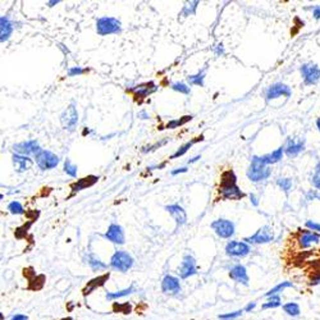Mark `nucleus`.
Returning a JSON list of instances; mask_svg holds the SVG:
<instances>
[{
	"instance_id": "45",
	"label": "nucleus",
	"mask_w": 320,
	"mask_h": 320,
	"mask_svg": "<svg viewBox=\"0 0 320 320\" xmlns=\"http://www.w3.org/2000/svg\"><path fill=\"white\" fill-rule=\"evenodd\" d=\"M310 284H311V286H320V270L314 273V275H312L311 279H310Z\"/></svg>"
},
{
	"instance_id": "35",
	"label": "nucleus",
	"mask_w": 320,
	"mask_h": 320,
	"mask_svg": "<svg viewBox=\"0 0 320 320\" xmlns=\"http://www.w3.org/2000/svg\"><path fill=\"white\" fill-rule=\"evenodd\" d=\"M204 80H205V72L201 71L196 75H192L187 77V81H189L190 85H194V86H200L203 87L204 86Z\"/></svg>"
},
{
	"instance_id": "36",
	"label": "nucleus",
	"mask_w": 320,
	"mask_h": 320,
	"mask_svg": "<svg viewBox=\"0 0 320 320\" xmlns=\"http://www.w3.org/2000/svg\"><path fill=\"white\" fill-rule=\"evenodd\" d=\"M311 185L314 186L315 190L320 191V162H317L314 167V173L311 176V180H310Z\"/></svg>"
},
{
	"instance_id": "29",
	"label": "nucleus",
	"mask_w": 320,
	"mask_h": 320,
	"mask_svg": "<svg viewBox=\"0 0 320 320\" xmlns=\"http://www.w3.org/2000/svg\"><path fill=\"white\" fill-rule=\"evenodd\" d=\"M87 263H89V265L91 266V269L94 272H101V270H105V269L108 268V265H106L105 263H103L99 257H96L92 254H90L89 256H87Z\"/></svg>"
},
{
	"instance_id": "8",
	"label": "nucleus",
	"mask_w": 320,
	"mask_h": 320,
	"mask_svg": "<svg viewBox=\"0 0 320 320\" xmlns=\"http://www.w3.org/2000/svg\"><path fill=\"white\" fill-rule=\"evenodd\" d=\"M36 164L43 171H49V169H54L59 164V156L55 155L54 152L48 151V150H41L36 156Z\"/></svg>"
},
{
	"instance_id": "13",
	"label": "nucleus",
	"mask_w": 320,
	"mask_h": 320,
	"mask_svg": "<svg viewBox=\"0 0 320 320\" xmlns=\"http://www.w3.org/2000/svg\"><path fill=\"white\" fill-rule=\"evenodd\" d=\"M156 90H157L156 83L152 82V81H149V82L141 83V85L131 87V89H128L127 91L133 94V97L136 99V100H142V99H146V97H149L151 94H154Z\"/></svg>"
},
{
	"instance_id": "54",
	"label": "nucleus",
	"mask_w": 320,
	"mask_h": 320,
	"mask_svg": "<svg viewBox=\"0 0 320 320\" xmlns=\"http://www.w3.org/2000/svg\"><path fill=\"white\" fill-rule=\"evenodd\" d=\"M138 117H142V119H147V118H149V115L146 114L145 112H141L140 114H138Z\"/></svg>"
},
{
	"instance_id": "19",
	"label": "nucleus",
	"mask_w": 320,
	"mask_h": 320,
	"mask_svg": "<svg viewBox=\"0 0 320 320\" xmlns=\"http://www.w3.org/2000/svg\"><path fill=\"white\" fill-rule=\"evenodd\" d=\"M229 277H231V279L235 280L236 283H240V284H243L246 287L249 286L250 278L249 274H247V269L243 265H241V264L232 266L231 270H229Z\"/></svg>"
},
{
	"instance_id": "32",
	"label": "nucleus",
	"mask_w": 320,
	"mask_h": 320,
	"mask_svg": "<svg viewBox=\"0 0 320 320\" xmlns=\"http://www.w3.org/2000/svg\"><path fill=\"white\" fill-rule=\"evenodd\" d=\"M190 120H192V115H185V117L180 118V119L169 120V122L166 124V128L167 129L180 128V127H182L183 124H186V123L190 122Z\"/></svg>"
},
{
	"instance_id": "47",
	"label": "nucleus",
	"mask_w": 320,
	"mask_h": 320,
	"mask_svg": "<svg viewBox=\"0 0 320 320\" xmlns=\"http://www.w3.org/2000/svg\"><path fill=\"white\" fill-rule=\"evenodd\" d=\"M311 12H312V17H314L315 20H320V6L312 7Z\"/></svg>"
},
{
	"instance_id": "14",
	"label": "nucleus",
	"mask_w": 320,
	"mask_h": 320,
	"mask_svg": "<svg viewBox=\"0 0 320 320\" xmlns=\"http://www.w3.org/2000/svg\"><path fill=\"white\" fill-rule=\"evenodd\" d=\"M305 147L306 140L303 137H289L287 138L286 145H284V152L288 157H294L301 154Z\"/></svg>"
},
{
	"instance_id": "53",
	"label": "nucleus",
	"mask_w": 320,
	"mask_h": 320,
	"mask_svg": "<svg viewBox=\"0 0 320 320\" xmlns=\"http://www.w3.org/2000/svg\"><path fill=\"white\" fill-rule=\"evenodd\" d=\"M199 159H201V156L200 155H198V156H195V157H192V159H190L189 160V164H192V163H195V162H198Z\"/></svg>"
},
{
	"instance_id": "27",
	"label": "nucleus",
	"mask_w": 320,
	"mask_h": 320,
	"mask_svg": "<svg viewBox=\"0 0 320 320\" xmlns=\"http://www.w3.org/2000/svg\"><path fill=\"white\" fill-rule=\"evenodd\" d=\"M134 291H136V289H134V287L131 286V287H128V288L120 289V291H117V292H106L105 297L108 301H114V300H118V298L126 297V296H128V294L133 293Z\"/></svg>"
},
{
	"instance_id": "41",
	"label": "nucleus",
	"mask_w": 320,
	"mask_h": 320,
	"mask_svg": "<svg viewBox=\"0 0 320 320\" xmlns=\"http://www.w3.org/2000/svg\"><path fill=\"white\" fill-rule=\"evenodd\" d=\"M169 141V138H164V140H162L160 142H156L154 143V145H150V146H145V147H142V152H149V151H154L155 149H159V147H162V146L166 145L167 142Z\"/></svg>"
},
{
	"instance_id": "26",
	"label": "nucleus",
	"mask_w": 320,
	"mask_h": 320,
	"mask_svg": "<svg viewBox=\"0 0 320 320\" xmlns=\"http://www.w3.org/2000/svg\"><path fill=\"white\" fill-rule=\"evenodd\" d=\"M294 284L292 282H289V280H284V282H280L278 283L277 286L273 287L272 289H269L268 292L265 293V297H270V296H275V294H280V292H283L284 289L287 288H293Z\"/></svg>"
},
{
	"instance_id": "55",
	"label": "nucleus",
	"mask_w": 320,
	"mask_h": 320,
	"mask_svg": "<svg viewBox=\"0 0 320 320\" xmlns=\"http://www.w3.org/2000/svg\"><path fill=\"white\" fill-rule=\"evenodd\" d=\"M316 128L320 132V118H316Z\"/></svg>"
},
{
	"instance_id": "48",
	"label": "nucleus",
	"mask_w": 320,
	"mask_h": 320,
	"mask_svg": "<svg viewBox=\"0 0 320 320\" xmlns=\"http://www.w3.org/2000/svg\"><path fill=\"white\" fill-rule=\"evenodd\" d=\"M186 172H187V168H186V167H183V168L176 169V171H172V176H177V175H181V173H186Z\"/></svg>"
},
{
	"instance_id": "21",
	"label": "nucleus",
	"mask_w": 320,
	"mask_h": 320,
	"mask_svg": "<svg viewBox=\"0 0 320 320\" xmlns=\"http://www.w3.org/2000/svg\"><path fill=\"white\" fill-rule=\"evenodd\" d=\"M12 162H13V166H15L16 171H17L18 173H23V172L29 171L32 167V163H34L30 156H25V155L20 154H13Z\"/></svg>"
},
{
	"instance_id": "20",
	"label": "nucleus",
	"mask_w": 320,
	"mask_h": 320,
	"mask_svg": "<svg viewBox=\"0 0 320 320\" xmlns=\"http://www.w3.org/2000/svg\"><path fill=\"white\" fill-rule=\"evenodd\" d=\"M166 210L169 214L173 217V219L176 220L177 226H183V224L187 223V214L185 212V209L182 208L178 204H172V205H167Z\"/></svg>"
},
{
	"instance_id": "11",
	"label": "nucleus",
	"mask_w": 320,
	"mask_h": 320,
	"mask_svg": "<svg viewBox=\"0 0 320 320\" xmlns=\"http://www.w3.org/2000/svg\"><path fill=\"white\" fill-rule=\"evenodd\" d=\"M251 252V246L242 241H231L226 246V254L231 257H245Z\"/></svg>"
},
{
	"instance_id": "34",
	"label": "nucleus",
	"mask_w": 320,
	"mask_h": 320,
	"mask_svg": "<svg viewBox=\"0 0 320 320\" xmlns=\"http://www.w3.org/2000/svg\"><path fill=\"white\" fill-rule=\"evenodd\" d=\"M275 183H277V186L279 187L280 190H283L284 192H289L292 190V187H293V180L292 178H277V181H275Z\"/></svg>"
},
{
	"instance_id": "24",
	"label": "nucleus",
	"mask_w": 320,
	"mask_h": 320,
	"mask_svg": "<svg viewBox=\"0 0 320 320\" xmlns=\"http://www.w3.org/2000/svg\"><path fill=\"white\" fill-rule=\"evenodd\" d=\"M284 154H286V152H284V146H279V147L275 149L274 151L263 155V159L268 166H272V164H275L278 163V162H280Z\"/></svg>"
},
{
	"instance_id": "50",
	"label": "nucleus",
	"mask_w": 320,
	"mask_h": 320,
	"mask_svg": "<svg viewBox=\"0 0 320 320\" xmlns=\"http://www.w3.org/2000/svg\"><path fill=\"white\" fill-rule=\"evenodd\" d=\"M215 54H217V55H223L224 54L223 45H222V44L217 45V49H215Z\"/></svg>"
},
{
	"instance_id": "37",
	"label": "nucleus",
	"mask_w": 320,
	"mask_h": 320,
	"mask_svg": "<svg viewBox=\"0 0 320 320\" xmlns=\"http://www.w3.org/2000/svg\"><path fill=\"white\" fill-rule=\"evenodd\" d=\"M8 210L9 213L16 215L25 214V209H23L22 204H21L20 201H12V203L8 205Z\"/></svg>"
},
{
	"instance_id": "23",
	"label": "nucleus",
	"mask_w": 320,
	"mask_h": 320,
	"mask_svg": "<svg viewBox=\"0 0 320 320\" xmlns=\"http://www.w3.org/2000/svg\"><path fill=\"white\" fill-rule=\"evenodd\" d=\"M97 181H99V177H97V176H87V177H83L81 178V180H78L77 182L72 183L71 189L72 191H73V194H76V192L82 191V190L87 189V187L94 186Z\"/></svg>"
},
{
	"instance_id": "12",
	"label": "nucleus",
	"mask_w": 320,
	"mask_h": 320,
	"mask_svg": "<svg viewBox=\"0 0 320 320\" xmlns=\"http://www.w3.org/2000/svg\"><path fill=\"white\" fill-rule=\"evenodd\" d=\"M178 273H180L181 279H187V278L192 277V275L198 274V264L195 257L191 255H185L183 260L181 263L180 268H178Z\"/></svg>"
},
{
	"instance_id": "3",
	"label": "nucleus",
	"mask_w": 320,
	"mask_h": 320,
	"mask_svg": "<svg viewBox=\"0 0 320 320\" xmlns=\"http://www.w3.org/2000/svg\"><path fill=\"white\" fill-rule=\"evenodd\" d=\"M133 257L128 252L123 251V250H118L110 257V264L109 265H110L112 269L117 270V272L126 273L133 266Z\"/></svg>"
},
{
	"instance_id": "49",
	"label": "nucleus",
	"mask_w": 320,
	"mask_h": 320,
	"mask_svg": "<svg viewBox=\"0 0 320 320\" xmlns=\"http://www.w3.org/2000/svg\"><path fill=\"white\" fill-rule=\"evenodd\" d=\"M250 201H251V204L254 206H259V199L254 194H250Z\"/></svg>"
},
{
	"instance_id": "25",
	"label": "nucleus",
	"mask_w": 320,
	"mask_h": 320,
	"mask_svg": "<svg viewBox=\"0 0 320 320\" xmlns=\"http://www.w3.org/2000/svg\"><path fill=\"white\" fill-rule=\"evenodd\" d=\"M204 140V136L203 134H201V136H199V137H195L194 140H191V141H189V142H186L185 143V145H182L180 147V149L177 150V151L175 152V154L172 155L171 157H169V159H177V157H181V156H183V155L186 154L187 151H189L190 149H191L192 146H194V143H196V142H199V141H203Z\"/></svg>"
},
{
	"instance_id": "31",
	"label": "nucleus",
	"mask_w": 320,
	"mask_h": 320,
	"mask_svg": "<svg viewBox=\"0 0 320 320\" xmlns=\"http://www.w3.org/2000/svg\"><path fill=\"white\" fill-rule=\"evenodd\" d=\"M108 278H109V273L108 274L100 275V277L95 278V279H92L91 282H89V284H87V287H86V289H85V294L91 293V292L94 291L96 287L103 286L104 283H105V280H108Z\"/></svg>"
},
{
	"instance_id": "16",
	"label": "nucleus",
	"mask_w": 320,
	"mask_h": 320,
	"mask_svg": "<svg viewBox=\"0 0 320 320\" xmlns=\"http://www.w3.org/2000/svg\"><path fill=\"white\" fill-rule=\"evenodd\" d=\"M297 241L300 249H310V247L320 242V235L316 232L303 229V231H300V236H298Z\"/></svg>"
},
{
	"instance_id": "15",
	"label": "nucleus",
	"mask_w": 320,
	"mask_h": 320,
	"mask_svg": "<svg viewBox=\"0 0 320 320\" xmlns=\"http://www.w3.org/2000/svg\"><path fill=\"white\" fill-rule=\"evenodd\" d=\"M16 154L20 155H25V156H30V155H36L41 151L40 145L36 140H29V141H23V142L16 143L13 146Z\"/></svg>"
},
{
	"instance_id": "30",
	"label": "nucleus",
	"mask_w": 320,
	"mask_h": 320,
	"mask_svg": "<svg viewBox=\"0 0 320 320\" xmlns=\"http://www.w3.org/2000/svg\"><path fill=\"white\" fill-rule=\"evenodd\" d=\"M282 305V297L280 294H275V296H270V297L266 298L265 302L261 305V309L263 310H269V309H277Z\"/></svg>"
},
{
	"instance_id": "44",
	"label": "nucleus",
	"mask_w": 320,
	"mask_h": 320,
	"mask_svg": "<svg viewBox=\"0 0 320 320\" xmlns=\"http://www.w3.org/2000/svg\"><path fill=\"white\" fill-rule=\"evenodd\" d=\"M306 200H320V192L317 191V190H310V191L306 194Z\"/></svg>"
},
{
	"instance_id": "39",
	"label": "nucleus",
	"mask_w": 320,
	"mask_h": 320,
	"mask_svg": "<svg viewBox=\"0 0 320 320\" xmlns=\"http://www.w3.org/2000/svg\"><path fill=\"white\" fill-rule=\"evenodd\" d=\"M172 89L175 90V91L181 92V94H185V95H189L190 92H191V90H190L189 86H187L186 83H183V82L172 83Z\"/></svg>"
},
{
	"instance_id": "28",
	"label": "nucleus",
	"mask_w": 320,
	"mask_h": 320,
	"mask_svg": "<svg viewBox=\"0 0 320 320\" xmlns=\"http://www.w3.org/2000/svg\"><path fill=\"white\" fill-rule=\"evenodd\" d=\"M283 311L286 312L288 316L292 317H297L301 315V307L297 302H287L283 303L282 306Z\"/></svg>"
},
{
	"instance_id": "6",
	"label": "nucleus",
	"mask_w": 320,
	"mask_h": 320,
	"mask_svg": "<svg viewBox=\"0 0 320 320\" xmlns=\"http://www.w3.org/2000/svg\"><path fill=\"white\" fill-rule=\"evenodd\" d=\"M274 240V231L272 227L263 226L261 228L257 229L254 235L250 237H246V243H251V245H264V243L272 242Z\"/></svg>"
},
{
	"instance_id": "10",
	"label": "nucleus",
	"mask_w": 320,
	"mask_h": 320,
	"mask_svg": "<svg viewBox=\"0 0 320 320\" xmlns=\"http://www.w3.org/2000/svg\"><path fill=\"white\" fill-rule=\"evenodd\" d=\"M292 95V90L288 85L282 82H277L270 85L266 89L265 91V99L268 101L274 100V99H278V97H291Z\"/></svg>"
},
{
	"instance_id": "4",
	"label": "nucleus",
	"mask_w": 320,
	"mask_h": 320,
	"mask_svg": "<svg viewBox=\"0 0 320 320\" xmlns=\"http://www.w3.org/2000/svg\"><path fill=\"white\" fill-rule=\"evenodd\" d=\"M122 31L120 21L113 17H101L96 21V32L100 36L119 34Z\"/></svg>"
},
{
	"instance_id": "42",
	"label": "nucleus",
	"mask_w": 320,
	"mask_h": 320,
	"mask_svg": "<svg viewBox=\"0 0 320 320\" xmlns=\"http://www.w3.org/2000/svg\"><path fill=\"white\" fill-rule=\"evenodd\" d=\"M87 71H89V69H83L81 68V67H73V68H71L68 71V76L69 77H76V76L83 75V73H86Z\"/></svg>"
},
{
	"instance_id": "46",
	"label": "nucleus",
	"mask_w": 320,
	"mask_h": 320,
	"mask_svg": "<svg viewBox=\"0 0 320 320\" xmlns=\"http://www.w3.org/2000/svg\"><path fill=\"white\" fill-rule=\"evenodd\" d=\"M255 307H256V302H255V301H252V302L247 303V305H246L245 307H243V311H245V312H251V311H254Z\"/></svg>"
},
{
	"instance_id": "7",
	"label": "nucleus",
	"mask_w": 320,
	"mask_h": 320,
	"mask_svg": "<svg viewBox=\"0 0 320 320\" xmlns=\"http://www.w3.org/2000/svg\"><path fill=\"white\" fill-rule=\"evenodd\" d=\"M60 123L67 131H75L78 124V112L75 104H71L64 109L60 114Z\"/></svg>"
},
{
	"instance_id": "38",
	"label": "nucleus",
	"mask_w": 320,
	"mask_h": 320,
	"mask_svg": "<svg viewBox=\"0 0 320 320\" xmlns=\"http://www.w3.org/2000/svg\"><path fill=\"white\" fill-rule=\"evenodd\" d=\"M64 172H66L68 176H71V177L76 178L77 177V166H75L71 160L67 159L66 162H64Z\"/></svg>"
},
{
	"instance_id": "18",
	"label": "nucleus",
	"mask_w": 320,
	"mask_h": 320,
	"mask_svg": "<svg viewBox=\"0 0 320 320\" xmlns=\"http://www.w3.org/2000/svg\"><path fill=\"white\" fill-rule=\"evenodd\" d=\"M181 282L177 277L166 275L162 280V291L167 294H177L181 292Z\"/></svg>"
},
{
	"instance_id": "22",
	"label": "nucleus",
	"mask_w": 320,
	"mask_h": 320,
	"mask_svg": "<svg viewBox=\"0 0 320 320\" xmlns=\"http://www.w3.org/2000/svg\"><path fill=\"white\" fill-rule=\"evenodd\" d=\"M13 30H15V26L7 16H3L0 18V41L2 43L9 40V38L13 34Z\"/></svg>"
},
{
	"instance_id": "17",
	"label": "nucleus",
	"mask_w": 320,
	"mask_h": 320,
	"mask_svg": "<svg viewBox=\"0 0 320 320\" xmlns=\"http://www.w3.org/2000/svg\"><path fill=\"white\" fill-rule=\"evenodd\" d=\"M104 237L108 241H110V242L115 243V245H123L124 241H126L124 231H123L122 227L118 226V224H110L108 231L105 232Z\"/></svg>"
},
{
	"instance_id": "5",
	"label": "nucleus",
	"mask_w": 320,
	"mask_h": 320,
	"mask_svg": "<svg viewBox=\"0 0 320 320\" xmlns=\"http://www.w3.org/2000/svg\"><path fill=\"white\" fill-rule=\"evenodd\" d=\"M300 73L302 77L303 83L306 86L316 85L320 81V67L317 64L309 62L300 67Z\"/></svg>"
},
{
	"instance_id": "9",
	"label": "nucleus",
	"mask_w": 320,
	"mask_h": 320,
	"mask_svg": "<svg viewBox=\"0 0 320 320\" xmlns=\"http://www.w3.org/2000/svg\"><path fill=\"white\" fill-rule=\"evenodd\" d=\"M213 231L220 238H231L235 235V223L228 219H217L212 223Z\"/></svg>"
},
{
	"instance_id": "33",
	"label": "nucleus",
	"mask_w": 320,
	"mask_h": 320,
	"mask_svg": "<svg viewBox=\"0 0 320 320\" xmlns=\"http://www.w3.org/2000/svg\"><path fill=\"white\" fill-rule=\"evenodd\" d=\"M199 4L200 3H199L198 0H196V2H187V3L183 6L182 12H181V16H182V17L194 16L195 13H196V9H198Z\"/></svg>"
},
{
	"instance_id": "52",
	"label": "nucleus",
	"mask_w": 320,
	"mask_h": 320,
	"mask_svg": "<svg viewBox=\"0 0 320 320\" xmlns=\"http://www.w3.org/2000/svg\"><path fill=\"white\" fill-rule=\"evenodd\" d=\"M59 3H60L59 0H52V2H48L46 4H48L49 7H54V6H57V4H59Z\"/></svg>"
},
{
	"instance_id": "43",
	"label": "nucleus",
	"mask_w": 320,
	"mask_h": 320,
	"mask_svg": "<svg viewBox=\"0 0 320 320\" xmlns=\"http://www.w3.org/2000/svg\"><path fill=\"white\" fill-rule=\"evenodd\" d=\"M305 226H306V228L309 229V231L320 233V223H316V222H312V220H306Z\"/></svg>"
},
{
	"instance_id": "2",
	"label": "nucleus",
	"mask_w": 320,
	"mask_h": 320,
	"mask_svg": "<svg viewBox=\"0 0 320 320\" xmlns=\"http://www.w3.org/2000/svg\"><path fill=\"white\" fill-rule=\"evenodd\" d=\"M272 175V169L270 166L264 162L263 156H252L251 164H250L249 169H247V178L251 182H263L266 181Z\"/></svg>"
},
{
	"instance_id": "51",
	"label": "nucleus",
	"mask_w": 320,
	"mask_h": 320,
	"mask_svg": "<svg viewBox=\"0 0 320 320\" xmlns=\"http://www.w3.org/2000/svg\"><path fill=\"white\" fill-rule=\"evenodd\" d=\"M11 320H29V317L26 316V315H22V314H17L15 315V316L12 317Z\"/></svg>"
},
{
	"instance_id": "40",
	"label": "nucleus",
	"mask_w": 320,
	"mask_h": 320,
	"mask_svg": "<svg viewBox=\"0 0 320 320\" xmlns=\"http://www.w3.org/2000/svg\"><path fill=\"white\" fill-rule=\"evenodd\" d=\"M242 312H245L243 310H237V311L233 312H227V314H222L219 315L220 320H235L237 317H240L242 315Z\"/></svg>"
},
{
	"instance_id": "1",
	"label": "nucleus",
	"mask_w": 320,
	"mask_h": 320,
	"mask_svg": "<svg viewBox=\"0 0 320 320\" xmlns=\"http://www.w3.org/2000/svg\"><path fill=\"white\" fill-rule=\"evenodd\" d=\"M218 195L220 200H242L246 196L245 192L237 186V176L232 169H227L220 176V183L218 186Z\"/></svg>"
}]
</instances>
